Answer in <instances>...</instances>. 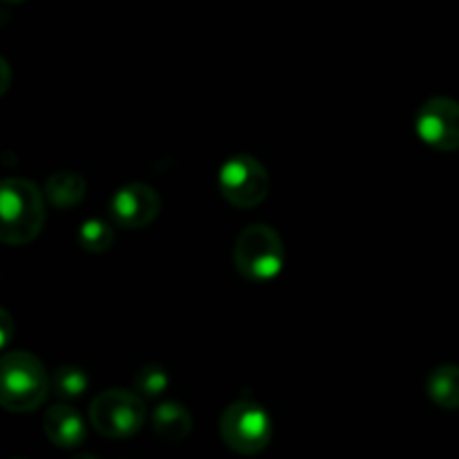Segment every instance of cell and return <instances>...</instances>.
I'll return each instance as SVG.
<instances>
[{
	"mask_svg": "<svg viewBox=\"0 0 459 459\" xmlns=\"http://www.w3.org/2000/svg\"><path fill=\"white\" fill-rule=\"evenodd\" d=\"M426 390L435 406L459 411V366H439L430 372Z\"/></svg>",
	"mask_w": 459,
	"mask_h": 459,
	"instance_id": "11",
	"label": "cell"
},
{
	"mask_svg": "<svg viewBox=\"0 0 459 459\" xmlns=\"http://www.w3.org/2000/svg\"><path fill=\"white\" fill-rule=\"evenodd\" d=\"M85 179L79 173H56L48 179L45 195L56 209H72L85 197Z\"/></svg>",
	"mask_w": 459,
	"mask_h": 459,
	"instance_id": "12",
	"label": "cell"
},
{
	"mask_svg": "<svg viewBox=\"0 0 459 459\" xmlns=\"http://www.w3.org/2000/svg\"><path fill=\"white\" fill-rule=\"evenodd\" d=\"M0 240L7 245H27L45 224V202L36 184L9 178L0 188Z\"/></svg>",
	"mask_w": 459,
	"mask_h": 459,
	"instance_id": "2",
	"label": "cell"
},
{
	"mask_svg": "<svg viewBox=\"0 0 459 459\" xmlns=\"http://www.w3.org/2000/svg\"><path fill=\"white\" fill-rule=\"evenodd\" d=\"M152 430L166 442H182L191 435L193 417L182 403L164 402L152 412Z\"/></svg>",
	"mask_w": 459,
	"mask_h": 459,
	"instance_id": "10",
	"label": "cell"
},
{
	"mask_svg": "<svg viewBox=\"0 0 459 459\" xmlns=\"http://www.w3.org/2000/svg\"><path fill=\"white\" fill-rule=\"evenodd\" d=\"M415 130L424 143L442 152L459 151V101L433 97L420 108Z\"/></svg>",
	"mask_w": 459,
	"mask_h": 459,
	"instance_id": "7",
	"label": "cell"
},
{
	"mask_svg": "<svg viewBox=\"0 0 459 459\" xmlns=\"http://www.w3.org/2000/svg\"><path fill=\"white\" fill-rule=\"evenodd\" d=\"M52 377L30 352H9L0 363V403L9 412H31L48 399Z\"/></svg>",
	"mask_w": 459,
	"mask_h": 459,
	"instance_id": "1",
	"label": "cell"
},
{
	"mask_svg": "<svg viewBox=\"0 0 459 459\" xmlns=\"http://www.w3.org/2000/svg\"><path fill=\"white\" fill-rule=\"evenodd\" d=\"M7 3H25V0H7Z\"/></svg>",
	"mask_w": 459,
	"mask_h": 459,
	"instance_id": "18",
	"label": "cell"
},
{
	"mask_svg": "<svg viewBox=\"0 0 459 459\" xmlns=\"http://www.w3.org/2000/svg\"><path fill=\"white\" fill-rule=\"evenodd\" d=\"M88 375L81 368L61 366L52 375V393L58 399H76L88 390Z\"/></svg>",
	"mask_w": 459,
	"mask_h": 459,
	"instance_id": "13",
	"label": "cell"
},
{
	"mask_svg": "<svg viewBox=\"0 0 459 459\" xmlns=\"http://www.w3.org/2000/svg\"><path fill=\"white\" fill-rule=\"evenodd\" d=\"M146 421V406L139 394L112 388L97 394L90 403V424L99 435L110 439L133 437Z\"/></svg>",
	"mask_w": 459,
	"mask_h": 459,
	"instance_id": "5",
	"label": "cell"
},
{
	"mask_svg": "<svg viewBox=\"0 0 459 459\" xmlns=\"http://www.w3.org/2000/svg\"><path fill=\"white\" fill-rule=\"evenodd\" d=\"M72 459H97V457L90 455V453H81V455H76V457H72Z\"/></svg>",
	"mask_w": 459,
	"mask_h": 459,
	"instance_id": "17",
	"label": "cell"
},
{
	"mask_svg": "<svg viewBox=\"0 0 459 459\" xmlns=\"http://www.w3.org/2000/svg\"><path fill=\"white\" fill-rule=\"evenodd\" d=\"M79 242L85 251H92V254H103L112 247L115 242V231L108 222L103 220H85L81 224L79 231Z\"/></svg>",
	"mask_w": 459,
	"mask_h": 459,
	"instance_id": "14",
	"label": "cell"
},
{
	"mask_svg": "<svg viewBox=\"0 0 459 459\" xmlns=\"http://www.w3.org/2000/svg\"><path fill=\"white\" fill-rule=\"evenodd\" d=\"M233 264L247 281H273L285 264V247L276 229L269 224H249L242 229L233 247Z\"/></svg>",
	"mask_w": 459,
	"mask_h": 459,
	"instance_id": "3",
	"label": "cell"
},
{
	"mask_svg": "<svg viewBox=\"0 0 459 459\" xmlns=\"http://www.w3.org/2000/svg\"><path fill=\"white\" fill-rule=\"evenodd\" d=\"M134 388L143 397H160L166 388H169V375L164 368L160 366H146L139 370L137 379H134Z\"/></svg>",
	"mask_w": 459,
	"mask_h": 459,
	"instance_id": "15",
	"label": "cell"
},
{
	"mask_svg": "<svg viewBox=\"0 0 459 459\" xmlns=\"http://www.w3.org/2000/svg\"><path fill=\"white\" fill-rule=\"evenodd\" d=\"M160 195L148 184H128V186H121L110 200L112 220L124 229L148 227L160 215Z\"/></svg>",
	"mask_w": 459,
	"mask_h": 459,
	"instance_id": "8",
	"label": "cell"
},
{
	"mask_svg": "<svg viewBox=\"0 0 459 459\" xmlns=\"http://www.w3.org/2000/svg\"><path fill=\"white\" fill-rule=\"evenodd\" d=\"M45 435L58 448H76L85 442V421L79 412L67 403H56L48 408L43 420Z\"/></svg>",
	"mask_w": 459,
	"mask_h": 459,
	"instance_id": "9",
	"label": "cell"
},
{
	"mask_svg": "<svg viewBox=\"0 0 459 459\" xmlns=\"http://www.w3.org/2000/svg\"><path fill=\"white\" fill-rule=\"evenodd\" d=\"M220 435L233 453L255 455L272 442V417L260 403L238 399L220 417Z\"/></svg>",
	"mask_w": 459,
	"mask_h": 459,
	"instance_id": "4",
	"label": "cell"
},
{
	"mask_svg": "<svg viewBox=\"0 0 459 459\" xmlns=\"http://www.w3.org/2000/svg\"><path fill=\"white\" fill-rule=\"evenodd\" d=\"M9 321H12V318H9V314L4 312H0V323H3V339H0V345H7V341H9Z\"/></svg>",
	"mask_w": 459,
	"mask_h": 459,
	"instance_id": "16",
	"label": "cell"
},
{
	"mask_svg": "<svg viewBox=\"0 0 459 459\" xmlns=\"http://www.w3.org/2000/svg\"><path fill=\"white\" fill-rule=\"evenodd\" d=\"M218 186L224 200L236 209H254L267 197L269 173L255 157L236 155L220 169Z\"/></svg>",
	"mask_w": 459,
	"mask_h": 459,
	"instance_id": "6",
	"label": "cell"
}]
</instances>
